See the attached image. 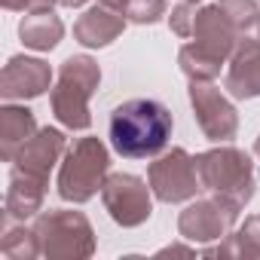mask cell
I'll list each match as a JSON object with an SVG mask.
<instances>
[{"mask_svg": "<svg viewBox=\"0 0 260 260\" xmlns=\"http://www.w3.org/2000/svg\"><path fill=\"white\" fill-rule=\"evenodd\" d=\"M172 113L153 98H132L110 113V144L125 159H147L166 150L172 138Z\"/></svg>", "mask_w": 260, "mask_h": 260, "instance_id": "cell-1", "label": "cell"}, {"mask_svg": "<svg viewBox=\"0 0 260 260\" xmlns=\"http://www.w3.org/2000/svg\"><path fill=\"white\" fill-rule=\"evenodd\" d=\"M196 172L202 190L220 199L230 208H242L254 196V169L251 159L236 147H217L196 156Z\"/></svg>", "mask_w": 260, "mask_h": 260, "instance_id": "cell-2", "label": "cell"}, {"mask_svg": "<svg viewBox=\"0 0 260 260\" xmlns=\"http://www.w3.org/2000/svg\"><path fill=\"white\" fill-rule=\"evenodd\" d=\"M101 71L89 55H74L61 64L58 83L52 89V113L58 116V122H64L68 128H89L92 116H89V98L98 89Z\"/></svg>", "mask_w": 260, "mask_h": 260, "instance_id": "cell-3", "label": "cell"}, {"mask_svg": "<svg viewBox=\"0 0 260 260\" xmlns=\"http://www.w3.org/2000/svg\"><path fill=\"white\" fill-rule=\"evenodd\" d=\"M110 169L107 147L98 138H80L58 172V196L68 202H86L104 187V175Z\"/></svg>", "mask_w": 260, "mask_h": 260, "instance_id": "cell-4", "label": "cell"}, {"mask_svg": "<svg viewBox=\"0 0 260 260\" xmlns=\"http://www.w3.org/2000/svg\"><path fill=\"white\" fill-rule=\"evenodd\" d=\"M34 236L46 257H89L95 251L92 226L77 211H46L34 223Z\"/></svg>", "mask_w": 260, "mask_h": 260, "instance_id": "cell-5", "label": "cell"}, {"mask_svg": "<svg viewBox=\"0 0 260 260\" xmlns=\"http://www.w3.org/2000/svg\"><path fill=\"white\" fill-rule=\"evenodd\" d=\"M150 190L159 202H184L196 196V190H202L196 159H190V153L181 147L166 153L150 166Z\"/></svg>", "mask_w": 260, "mask_h": 260, "instance_id": "cell-6", "label": "cell"}, {"mask_svg": "<svg viewBox=\"0 0 260 260\" xmlns=\"http://www.w3.org/2000/svg\"><path fill=\"white\" fill-rule=\"evenodd\" d=\"M101 199L119 226H138L150 217V193L135 175H110L101 187Z\"/></svg>", "mask_w": 260, "mask_h": 260, "instance_id": "cell-7", "label": "cell"}, {"mask_svg": "<svg viewBox=\"0 0 260 260\" xmlns=\"http://www.w3.org/2000/svg\"><path fill=\"white\" fill-rule=\"evenodd\" d=\"M190 101L196 110V122L211 141H230L239 128V116L233 104L211 86L208 80H190Z\"/></svg>", "mask_w": 260, "mask_h": 260, "instance_id": "cell-8", "label": "cell"}, {"mask_svg": "<svg viewBox=\"0 0 260 260\" xmlns=\"http://www.w3.org/2000/svg\"><path fill=\"white\" fill-rule=\"evenodd\" d=\"M196 46L202 52H208L211 58L217 61H226L236 46H239V37H242V28L233 22V16L217 4V7H205V10H196V19H193V34Z\"/></svg>", "mask_w": 260, "mask_h": 260, "instance_id": "cell-9", "label": "cell"}, {"mask_svg": "<svg viewBox=\"0 0 260 260\" xmlns=\"http://www.w3.org/2000/svg\"><path fill=\"white\" fill-rule=\"evenodd\" d=\"M236 208L223 205L220 199H202L196 205H190L181 220H178V230L184 239H193V242H211V239H220L226 236V230L233 226L236 220Z\"/></svg>", "mask_w": 260, "mask_h": 260, "instance_id": "cell-10", "label": "cell"}, {"mask_svg": "<svg viewBox=\"0 0 260 260\" xmlns=\"http://www.w3.org/2000/svg\"><path fill=\"white\" fill-rule=\"evenodd\" d=\"M49 64H43L40 58H10V64L4 68V77H0V92H4L7 101L13 98H37L49 89Z\"/></svg>", "mask_w": 260, "mask_h": 260, "instance_id": "cell-11", "label": "cell"}, {"mask_svg": "<svg viewBox=\"0 0 260 260\" xmlns=\"http://www.w3.org/2000/svg\"><path fill=\"white\" fill-rule=\"evenodd\" d=\"M61 153H64V135L58 132V128H40V132L16 153V159H13L16 166L13 169L46 181L49 178V169L58 162Z\"/></svg>", "mask_w": 260, "mask_h": 260, "instance_id": "cell-12", "label": "cell"}, {"mask_svg": "<svg viewBox=\"0 0 260 260\" xmlns=\"http://www.w3.org/2000/svg\"><path fill=\"white\" fill-rule=\"evenodd\" d=\"M125 28V19L122 13L116 10H107V7H95V10H86L77 25H74V37L83 43V46H107L110 40H116Z\"/></svg>", "mask_w": 260, "mask_h": 260, "instance_id": "cell-13", "label": "cell"}, {"mask_svg": "<svg viewBox=\"0 0 260 260\" xmlns=\"http://www.w3.org/2000/svg\"><path fill=\"white\" fill-rule=\"evenodd\" d=\"M226 89L233 98H257L260 95V46H239L233 52Z\"/></svg>", "mask_w": 260, "mask_h": 260, "instance_id": "cell-14", "label": "cell"}, {"mask_svg": "<svg viewBox=\"0 0 260 260\" xmlns=\"http://www.w3.org/2000/svg\"><path fill=\"white\" fill-rule=\"evenodd\" d=\"M37 135V122L28 107H4L0 113V150L4 159H16V153Z\"/></svg>", "mask_w": 260, "mask_h": 260, "instance_id": "cell-15", "label": "cell"}, {"mask_svg": "<svg viewBox=\"0 0 260 260\" xmlns=\"http://www.w3.org/2000/svg\"><path fill=\"white\" fill-rule=\"evenodd\" d=\"M43 190H46V181L13 169L10 193H7V217H19V220L31 217L43 202Z\"/></svg>", "mask_w": 260, "mask_h": 260, "instance_id": "cell-16", "label": "cell"}, {"mask_svg": "<svg viewBox=\"0 0 260 260\" xmlns=\"http://www.w3.org/2000/svg\"><path fill=\"white\" fill-rule=\"evenodd\" d=\"M19 34H22L25 46H31V49H52L61 40L64 25L52 10H40V13H28L22 19Z\"/></svg>", "mask_w": 260, "mask_h": 260, "instance_id": "cell-17", "label": "cell"}, {"mask_svg": "<svg viewBox=\"0 0 260 260\" xmlns=\"http://www.w3.org/2000/svg\"><path fill=\"white\" fill-rule=\"evenodd\" d=\"M178 61H181V71H184L190 80H214V77L220 74V68H223V61L211 58V55L202 52L196 43H187V46L181 49Z\"/></svg>", "mask_w": 260, "mask_h": 260, "instance_id": "cell-18", "label": "cell"}, {"mask_svg": "<svg viewBox=\"0 0 260 260\" xmlns=\"http://www.w3.org/2000/svg\"><path fill=\"white\" fill-rule=\"evenodd\" d=\"M208 254H236V257H260V217H248L245 226L230 236V245Z\"/></svg>", "mask_w": 260, "mask_h": 260, "instance_id": "cell-19", "label": "cell"}, {"mask_svg": "<svg viewBox=\"0 0 260 260\" xmlns=\"http://www.w3.org/2000/svg\"><path fill=\"white\" fill-rule=\"evenodd\" d=\"M125 16L135 25H153L159 16H166V0H128Z\"/></svg>", "mask_w": 260, "mask_h": 260, "instance_id": "cell-20", "label": "cell"}, {"mask_svg": "<svg viewBox=\"0 0 260 260\" xmlns=\"http://www.w3.org/2000/svg\"><path fill=\"white\" fill-rule=\"evenodd\" d=\"M193 19H196V7H193V0H187V4H181L172 13V31L181 34V37H190L193 34Z\"/></svg>", "mask_w": 260, "mask_h": 260, "instance_id": "cell-21", "label": "cell"}, {"mask_svg": "<svg viewBox=\"0 0 260 260\" xmlns=\"http://www.w3.org/2000/svg\"><path fill=\"white\" fill-rule=\"evenodd\" d=\"M55 0H4L7 10H22V13H40V10H52Z\"/></svg>", "mask_w": 260, "mask_h": 260, "instance_id": "cell-22", "label": "cell"}, {"mask_svg": "<svg viewBox=\"0 0 260 260\" xmlns=\"http://www.w3.org/2000/svg\"><path fill=\"white\" fill-rule=\"evenodd\" d=\"M239 46H260V19L239 37ZM239 46H236V49H239Z\"/></svg>", "mask_w": 260, "mask_h": 260, "instance_id": "cell-23", "label": "cell"}, {"mask_svg": "<svg viewBox=\"0 0 260 260\" xmlns=\"http://www.w3.org/2000/svg\"><path fill=\"white\" fill-rule=\"evenodd\" d=\"M101 7H107V10H116V13H125V7H128V0H98Z\"/></svg>", "mask_w": 260, "mask_h": 260, "instance_id": "cell-24", "label": "cell"}, {"mask_svg": "<svg viewBox=\"0 0 260 260\" xmlns=\"http://www.w3.org/2000/svg\"><path fill=\"white\" fill-rule=\"evenodd\" d=\"M58 4H61V7H83L86 0H58Z\"/></svg>", "mask_w": 260, "mask_h": 260, "instance_id": "cell-25", "label": "cell"}, {"mask_svg": "<svg viewBox=\"0 0 260 260\" xmlns=\"http://www.w3.org/2000/svg\"><path fill=\"white\" fill-rule=\"evenodd\" d=\"M254 150H257V156H260V138H257V144H254Z\"/></svg>", "mask_w": 260, "mask_h": 260, "instance_id": "cell-26", "label": "cell"}]
</instances>
